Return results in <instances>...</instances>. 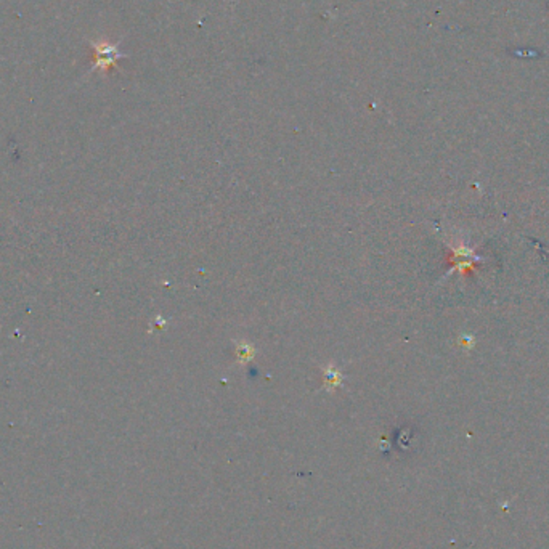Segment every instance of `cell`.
<instances>
[{
  "mask_svg": "<svg viewBox=\"0 0 549 549\" xmlns=\"http://www.w3.org/2000/svg\"><path fill=\"white\" fill-rule=\"evenodd\" d=\"M93 50H95V63H93L92 69H102L106 71L113 66H116V61L125 58V55L117 50V46L115 43H93Z\"/></svg>",
  "mask_w": 549,
  "mask_h": 549,
  "instance_id": "6da1fadb",
  "label": "cell"
}]
</instances>
